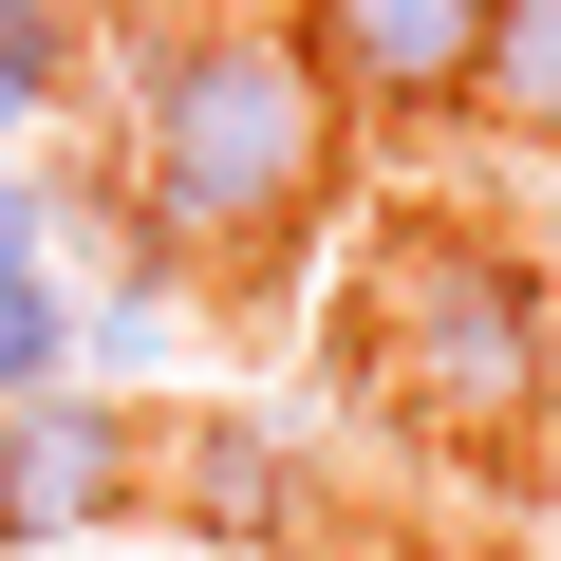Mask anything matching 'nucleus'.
<instances>
[{
    "instance_id": "1",
    "label": "nucleus",
    "mask_w": 561,
    "mask_h": 561,
    "mask_svg": "<svg viewBox=\"0 0 561 561\" xmlns=\"http://www.w3.org/2000/svg\"><path fill=\"white\" fill-rule=\"evenodd\" d=\"M337 94L300 76L280 20H169L131 57V225L150 280H280V243L337 187Z\"/></svg>"
},
{
    "instance_id": "2",
    "label": "nucleus",
    "mask_w": 561,
    "mask_h": 561,
    "mask_svg": "<svg viewBox=\"0 0 561 561\" xmlns=\"http://www.w3.org/2000/svg\"><path fill=\"white\" fill-rule=\"evenodd\" d=\"M337 356H356V393H375L393 431H431V449H524L542 393H561V300H542V262H524L505 225L412 206V225L356 262Z\"/></svg>"
},
{
    "instance_id": "3",
    "label": "nucleus",
    "mask_w": 561,
    "mask_h": 561,
    "mask_svg": "<svg viewBox=\"0 0 561 561\" xmlns=\"http://www.w3.org/2000/svg\"><path fill=\"white\" fill-rule=\"evenodd\" d=\"M300 76L337 94V131L375 113V131H431V113H468V38H486V0H300Z\"/></svg>"
},
{
    "instance_id": "4",
    "label": "nucleus",
    "mask_w": 561,
    "mask_h": 561,
    "mask_svg": "<svg viewBox=\"0 0 561 561\" xmlns=\"http://www.w3.org/2000/svg\"><path fill=\"white\" fill-rule=\"evenodd\" d=\"M150 505V431L76 375V393H20L0 412V542H94Z\"/></svg>"
},
{
    "instance_id": "5",
    "label": "nucleus",
    "mask_w": 561,
    "mask_h": 561,
    "mask_svg": "<svg viewBox=\"0 0 561 561\" xmlns=\"http://www.w3.org/2000/svg\"><path fill=\"white\" fill-rule=\"evenodd\" d=\"M150 486L187 505V542H243V561L319 524V449L280 431V412H187V431L150 449Z\"/></svg>"
},
{
    "instance_id": "6",
    "label": "nucleus",
    "mask_w": 561,
    "mask_h": 561,
    "mask_svg": "<svg viewBox=\"0 0 561 561\" xmlns=\"http://www.w3.org/2000/svg\"><path fill=\"white\" fill-rule=\"evenodd\" d=\"M468 113L505 150H561V0H486V38H468Z\"/></svg>"
},
{
    "instance_id": "7",
    "label": "nucleus",
    "mask_w": 561,
    "mask_h": 561,
    "mask_svg": "<svg viewBox=\"0 0 561 561\" xmlns=\"http://www.w3.org/2000/svg\"><path fill=\"white\" fill-rule=\"evenodd\" d=\"M76 94V20L57 0H0V169H20V131Z\"/></svg>"
},
{
    "instance_id": "8",
    "label": "nucleus",
    "mask_w": 561,
    "mask_h": 561,
    "mask_svg": "<svg viewBox=\"0 0 561 561\" xmlns=\"http://www.w3.org/2000/svg\"><path fill=\"white\" fill-rule=\"evenodd\" d=\"M20 393H76V300H57V280L0 300V412H20Z\"/></svg>"
},
{
    "instance_id": "9",
    "label": "nucleus",
    "mask_w": 561,
    "mask_h": 561,
    "mask_svg": "<svg viewBox=\"0 0 561 561\" xmlns=\"http://www.w3.org/2000/svg\"><path fill=\"white\" fill-rule=\"evenodd\" d=\"M38 243H57V206H38V169H0V300H20V280H57Z\"/></svg>"
}]
</instances>
